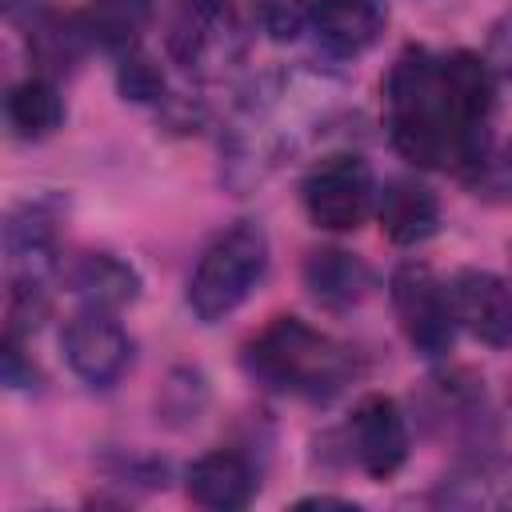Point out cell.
<instances>
[{"label":"cell","mask_w":512,"mask_h":512,"mask_svg":"<svg viewBox=\"0 0 512 512\" xmlns=\"http://www.w3.org/2000/svg\"><path fill=\"white\" fill-rule=\"evenodd\" d=\"M468 188H472L480 200L512 204V144L492 148V156L480 164V172L468 180Z\"/></svg>","instance_id":"23"},{"label":"cell","mask_w":512,"mask_h":512,"mask_svg":"<svg viewBox=\"0 0 512 512\" xmlns=\"http://www.w3.org/2000/svg\"><path fill=\"white\" fill-rule=\"evenodd\" d=\"M308 8L312 0H252V16L256 24L272 36V40H296L308 24Z\"/></svg>","instance_id":"22"},{"label":"cell","mask_w":512,"mask_h":512,"mask_svg":"<svg viewBox=\"0 0 512 512\" xmlns=\"http://www.w3.org/2000/svg\"><path fill=\"white\" fill-rule=\"evenodd\" d=\"M164 52L192 80H224L248 52L236 0H172Z\"/></svg>","instance_id":"5"},{"label":"cell","mask_w":512,"mask_h":512,"mask_svg":"<svg viewBox=\"0 0 512 512\" xmlns=\"http://www.w3.org/2000/svg\"><path fill=\"white\" fill-rule=\"evenodd\" d=\"M388 24V8L380 0H312L308 28L328 60H356L364 56Z\"/></svg>","instance_id":"12"},{"label":"cell","mask_w":512,"mask_h":512,"mask_svg":"<svg viewBox=\"0 0 512 512\" xmlns=\"http://www.w3.org/2000/svg\"><path fill=\"white\" fill-rule=\"evenodd\" d=\"M508 264H512V244H508Z\"/></svg>","instance_id":"27"},{"label":"cell","mask_w":512,"mask_h":512,"mask_svg":"<svg viewBox=\"0 0 512 512\" xmlns=\"http://www.w3.org/2000/svg\"><path fill=\"white\" fill-rule=\"evenodd\" d=\"M344 448L348 460L360 464V472H368L372 480H388L404 468L408 448H412V432H408V416L392 396L368 392L352 404L348 424H344Z\"/></svg>","instance_id":"9"},{"label":"cell","mask_w":512,"mask_h":512,"mask_svg":"<svg viewBox=\"0 0 512 512\" xmlns=\"http://www.w3.org/2000/svg\"><path fill=\"white\" fill-rule=\"evenodd\" d=\"M80 20H84L92 48L128 56L148 36V28L156 20V0H88L80 8Z\"/></svg>","instance_id":"18"},{"label":"cell","mask_w":512,"mask_h":512,"mask_svg":"<svg viewBox=\"0 0 512 512\" xmlns=\"http://www.w3.org/2000/svg\"><path fill=\"white\" fill-rule=\"evenodd\" d=\"M60 280L80 300V308L120 312L140 296V272L116 252H80L64 260Z\"/></svg>","instance_id":"14"},{"label":"cell","mask_w":512,"mask_h":512,"mask_svg":"<svg viewBox=\"0 0 512 512\" xmlns=\"http://www.w3.org/2000/svg\"><path fill=\"white\" fill-rule=\"evenodd\" d=\"M184 488L200 508L236 512V508H248L256 496V464L236 448H216L188 464Z\"/></svg>","instance_id":"15"},{"label":"cell","mask_w":512,"mask_h":512,"mask_svg":"<svg viewBox=\"0 0 512 512\" xmlns=\"http://www.w3.org/2000/svg\"><path fill=\"white\" fill-rule=\"evenodd\" d=\"M60 220L64 208L52 196L24 200L4 220V264L8 284H52L60 280Z\"/></svg>","instance_id":"8"},{"label":"cell","mask_w":512,"mask_h":512,"mask_svg":"<svg viewBox=\"0 0 512 512\" xmlns=\"http://www.w3.org/2000/svg\"><path fill=\"white\" fill-rule=\"evenodd\" d=\"M340 80L328 68H268L252 76L220 132V180L236 196L260 188L336 108Z\"/></svg>","instance_id":"2"},{"label":"cell","mask_w":512,"mask_h":512,"mask_svg":"<svg viewBox=\"0 0 512 512\" xmlns=\"http://www.w3.org/2000/svg\"><path fill=\"white\" fill-rule=\"evenodd\" d=\"M68 368L88 384V388H112L120 376L132 368V336L116 320V312L100 308H80L60 336Z\"/></svg>","instance_id":"10"},{"label":"cell","mask_w":512,"mask_h":512,"mask_svg":"<svg viewBox=\"0 0 512 512\" xmlns=\"http://www.w3.org/2000/svg\"><path fill=\"white\" fill-rule=\"evenodd\" d=\"M240 368L268 392L328 400L356 376V352L300 316H272L240 348Z\"/></svg>","instance_id":"3"},{"label":"cell","mask_w":512,"mask_h":512,"mask_svg":"<svg viewBox=\"0 0 512 512\" xmlns=\"http://www.w3.org/2000/svg\"><path fill=\"white\" fill-rule=\"evenodd\" d=\"M300 276H304L308 296L320 308H328V312L360 308L372 296V288H376L372 268L356 252H348V248H312L304 256Z\"/></svg>","instance_id":"16"},{"label":"cell","mask_w":512,"mask_h":512,"mask_svg":"<svg viewBox=\"0 0 512 512\" xmlns=\"http://www.w3.org/2000/svg\"><path fill=\"white\" fill-rule=\"evenodd\" d=\"M264 272H268V232L256 220H240L216 232L188 276L192 316L200 324H216L232 316L264 280Z\"/></svg>","instance_id":"4"},{"label":"cell","mask_w":512,"mask_h":512,"mask_svg":"<svg viewBox=\"0 0 512 512\" xmlns=\"http://www.w3.org/2000/svg\"><path fill=\"white\" fill-rule=\"evenodd\" d=\"M296 508H352V500H344V496H304V500H296Z\"/></svg>","instance_id":"26"},{"label":"cell","mask_w":512,"mask_h":512,"mask_svg":"<svg viewBox=\"0 0 512 512\" xmlns=\"http://www.w3.org/2000/svg\"><path fill=\"white\" fill-rule=\"evenodd\" d=\"M4 116H8V128L20 140H44L64 124V96H60L52 76L36 72V76H28V80L8 88Z\"/></svg>","instance_id":"20"},{"label":"cell","mask_w":512,"mask_h":512,"mask_svg":"<svg viewBox=\"0 0 512 512\" xmlns=\"http://www.w3.org/2000/svg\"><path fill=\"white\" fill-rule=\"evenodd\" d=\"M496 72L480 52L408 44L384 76V128L400 160L472 180L492 156Z\"/></svg>","instance_id":"1"},{"label":"cell","mask_w":512,"mask_h":512,"mask_svg":"<svg viewBox=\"0 0 512 512\" xmlns=\"http://www.w3.org/2000/svg\"><path fill=\"white\" fill-rule=\"evenodd\" d=\"M484 60L496 72V80L512 84V8L504 16H496V24L488 28V44H484Z\"/></svg>","instance_id":"24"},{"label":"cell","mask_w":512,"mask_h":512,"mask_svg":"<svg viewBox=\"0 0 512 512\" xmlns=\"http://www.w3.org/2000/svg\"><path fill=\"white\" fill-rule=\"evenodd\" d=\"M36 380V364L24 356V336L4 332V384L8 388H28Z\"/></svg>","instance_id":"25"},{"label":"cell","mask_w":512,"mask_h":512,"mask_svg":"<svg viewBox=\"0 0 512 512\" xmlns=\"http://www.w3.org/2000/svg\"><path fill=\"white\" fill-rule=\"evenodd\" d=\"M372 216L396 248H416L440 232V196L416 176H392L376 188Z\"/></svg>","instance_id":"13"},{"label":"cell","mask_w":512,"mask_h":512,"mask_svg":"<svg viewBox=\"0 0 512 512\" xmlns=\"http://www.w3.org/2000/svg\"><path fill=\"white\" fill-rule=\"evenodd\" d=\"M388 296H392V312L412 352L428 364L448 360L456 344V316H452L448 284L424 260H404L388 276Z\"/></svg>","instance_id":"7"},{"label":"cell","mask_w":512,"mask_h":512,"mask_svg":"<svg viewBox=\"0 0 512 512\" xmlns=\"http://www.w3.org/2000/svg\"><path fill=\"white\" fill-rule=\"evenodd\" d=\"M456 328L488 348H512V284L488 268H460L448 280Z\"/></svg>","instance_id":"11"},{"label":"cell","mask_w":512,"mask_h":512,"mask_svg":"<svg viewBox=\"0 0 512 512\" xmlns=\"http://www.w3.org/2000/svg\"><path fill=\"white\" fill-rule=\"evenodd\" d=\"M436 504L456 508H512V456H476L440 480Z\"/></svg>","instance_id":"19"},{"label":"cell","mask_w":512,"mask_h":512,"mask_svg":"<svg viewBox=\"0 0 512 512\" xmlns=\"http://www.w3.org/2000/svg\"><path fill=\"white\" fill-rule=\"evenodd\" d=\"M28 56L36 64L40 76H64L80 64V56L92 48L80 12H56V8H40L28 24Z\"/></svg>","instance_id":"17"},{"label":"cell","mask_w":512,"mask_h":512,"mask_svg":"<svg viewBox=\"0 0 512 512\" xmlns=\"http://www.w3.org/2000/svg\"><path fill=\"white\" fill-rule=\"evenodd\" d=\"M376 188H380V180L364 156L328 152L304 172L300 200H304V212L316 228L356 232L376 212Z\"/></svg>","instance_id":"6"},{"label":"cell","mask_w":512,"mask_h":512,"mask_svg":"<svg viewBox=\"0 0 512 512\" xmlns=\"http://www.w3.org/2000/svg\"><path fill=\"white\" fill-rule=\"evenodd\" d=\"M116 88L124 100H136V104H160L164 100V72L152 56H144L140 48L128 52V56H116Z\"/></svg>","instance_id":"21"}]
</instances>
